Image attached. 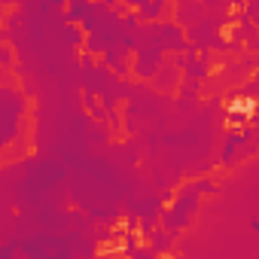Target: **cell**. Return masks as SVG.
<instances>
[{"label":"cell","mask_w":259,"mask_h":259,"mask_svg":"<svg viewBox=\"0 0 259 259\" xmlns=\"http://www.w3.org/2000/svg\"><path fill=\"white\" fill-rule=\"evenodd\" d=\"M162 64H165V49H162L156 40L141 37V43H138V49H135V55H132V73H135V79L153 82V76L159 73Z\"/></svg>","instance_id":"1"},{"label":"cell","mask_w":259,"mask_h":259,"mask_svg":"<svg viewBox=\"0 0 259 259\" xmlns=\"http://www.w3.org/2000/svg\"><path fill=\"white\" fill-rule=\"evenodd\" d=\"M183 79H186V76H183V67H180V64H174L171 58H165V64H162V67H159V73L153 76V89H156V92H162V95H168V92H177Z\"/></svg>","instance_id":"2"},{"label":"cell","mask_w":259,"mask_h":259,"mask_svg":"<svg viewBox=\"0 0 259 259\" xmlns=\"http://www.w3.org/2000/svg\"><path fill=\"white\" fill-rule=\"evenodd\" d=\"M132 55H135V52H128L122 43H116V46H110V49L101 55V64H107L116 76H128V73H132Z\"/></svg>","instance_id":"3"},{"label":"cell","mask_w":259,"mask_h":259,"mask_svg":"<svg viewBox=\"0 0 259 259\" xmlns=\"http://www.w3.org/2000/svg\"><path fill=\"white\" fill-rule=\"evenodd\" d=\"M174 10H177L174 0H147L138 10V16L144 22H168V19H174Z\"/></svg>","instance_id":"4"},{"label":"cell","mask_w":259,"mask_h":259,"mask_svg":"<svg viewBox=\"0 0 259 259\" xmlns=\"http://www.w3.org/2000/svg\"><path fill=\"white\" fill-rule=\"evenodd\" d=\"M204 16H207V10H204L201 0H183V4H177V10H174V22H180L183 28H192Z\"/></svg>","instance_id":"5"},{"label":"cell","mask_w":259,"mask_h":259,"mask_svg":"<svg viewBox=\"0 0 259 259\" xmlns=\"http://www.w3.org/2000/svg\"><path fill=\"white\" fill-rule=\"evenodd\" d=\"M92 10H95V0H70L61 16H64V22H76L79 25V22H85V16Z\"/></svg>","instance_id":"6"},{"label":"cell","mask_w":259,"mask_h":259,"mask_svg":"<svg viewBox=\"0 0 259 259\" xmlns=\"http://www.w3.org/2000/svg\"><path fill=\"white\" fill-rule=\"evenodd\" d=\"M177 235H180L177 229H165V226H162V229H153L147 238H150V244H153L156 253H165V250H171V244H174Z\"/></svg>","instance_id":"7"},{"label":"cell","mask_w":259,"mask_h":259,"mask_svg":"<svg viewBox=\"0 0 259 259\" xmlns=\"http://www.w3.org/2000/svg\"><path fill=\"white\" fill-rule=\"evenodd\" d=\"M64 43L67 46H76V49H82L85 46V40H89V34H85V28L82 25H76V22H64Z\"/></svg>","instance_id":"8"},{"label":"cell","mask_w":259,"mask_h":259,"mask_svg":"<svg viewBox=\"0 0 259 259\" xmlns=\"http://www.w3.org/2000/svg\"><path fill=\"white\" fill-rule=\"evenodd\" d=\"M201 4H204V10H207L210 16H223V13H229L232 0H201Z\"/></svg>","instance_id":"9"},{"label":"cell","mask_w":259,"mask_h":259,"mask_svg":"<svg viewBox=\"0 0 259 259\" xmlns=\"http://www.w3.org/2000/svg\"><path fill=\"white\" fill-rule=\"evenodd\" d=\"M192 183H195V189H198L201 195H217V192H220V186H217L210 177H198V180H192Z\"/></svg>","instance_id":"10"},{"label":"cell","mask_w":259,"mask_h":259,"mask_svg":"<svg viewBox=\"0 0 259 259\" xmlns=\"http://www.w3.org/2000/svg\"><path fill=\"white\" fill-rule=\"evenodd\" d=\"M141 247V235L138 232H128V238H125V244H122V253H128V256H135V250Z\"/></svg>","instance_id":"11"},{"label":"cell","mask_w":259,"mask_h":259,"mask_svg":"<svg viewBox=\"0 0 259 259\" xmlns=\"http://www.w3.org/2000/svg\"><path fill=\"white\" fill-rule=\"evenodd\" d=\"M147 0H122V10L119 13H128V10H141Z\"/></svg>","instance_id":"12"},{"label":"cell","mask_w":259,"mask_h":259,"mask_svg":"<svg viewBox=\"0 0 259 259\" xmlns=\"http://www.w3.org/2000/svg\"><path fill=\"white\" fill-rule=\"evenodd\" d=\"M0 61H4V67H13V49L10 46L0 49Z\"/></svg>","instance_id":"13"},{"label":"cell","mask_w":259,"mask_h":259,"mask_svg":"<svg viewBox=\"0 0 259 259\" xmlns=\"http://www.w3.org/2000/svg\"><path fill=\"white\" fill-rule=\"evenodd\" d=\"M13 250H16V244H4V247H0V259H10Z\"/></svg>","instance_id":"14"},{"label":"cell","mask_w":259,"mask_h":259,"mask_svg":"<svg viewBox=\"0 0 259 259\" xmlns=\"http://www.w3.org/2000/svg\"><path fill=\"white\" fill-rule=\"evenodd\" d=\"M125 232H138V220H135V217L125 220Z\"/></svg>","instance_id":"15"},{"label":"cell","mask_w":259,"mask_h":259,"mask_svg":"<svg viewBox=\"0 0 259 259\" xmlns=\"http://www.w3.org/2000/svg\"><path fill=\"white\" fill-rule=\"evenodd\" d=\"M250 232H253V235H259V220H250Z\"/></svg>","instance_id":"16"},{"label":"cell","mask_w":259,"mask_h":259,"mask_svg":"<svg viewBox=\"0 0 259 259\" xmlns=\"http://www.w3.org/2000/svg\"><path fill=\"white\" fill-rule=\"evenodd\" d=\"M232 7H244V0H232Z\"/></svg>","instance_id":"17"},{"label":"cell","mask_w":259,"mask_h":259,"mask_svg":"<svg viewBox=\"0 0 259 259\" xmlns=\"http://www.w3.org/2000/svg\"><path fill=\"white\" fill-rule=\"evenodd\" d=\"M174 4H183V0H174Z\"/></svg>","instance_id":"18"}]
</instances>
